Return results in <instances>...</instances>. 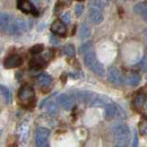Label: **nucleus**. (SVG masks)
<instances>
[{"label": "nucleus", "instance_id": "nucleus-1", "mask_svg": "<svg viewBox=\"0 0 147 147\" xmlns=\"http://www.w3.org/2000/svg\"><path fill=\"white\" fill-rule=\"evenodd\" d=\"M112 134L118 146H127L130 142V129L125 123H115L112 126Z\"/></svg>", "mask_w": 147, "mask_h": 147}, {"label": "nucleus", "instance_id": "nucleus-2", "mask_svg": "<svg viewBox=\"0 0 147 147\" xmlns=\"http://www.w3.org/2000/svg\"><path fill=\"white\" fill-rule=\"evenodd\" d=\"M31 27H32V22L31 20H26L24 18H15L11 22L9 33L11 35H18L23 32L28 31Z\"/></svg>", "mask_w": 147, "mask_h": 147}, {"label": "nucleus", "instance_id": "nucleus-3", "mask_svg": "<svg viewBox=\"0 0 147 147\" xmlns=\"http://www.w3.org/2000/svg\"><path fill=\"white\" fill-rule=\"evenodd\" d=\"M18 100L25 105H31L35 101V92L31 86H23L18 92Z\"/></svg>", "mask_w": 147, "mask_h": 147}, {"label": "nucleus", "instance_id": "nucleus-4", "mask_svg": "<svg viewBox=\"0 0 147 147\" xmlns=\"http://www.w3.org/2000/svg\"><path fill=\"white\" fill-rule=\"evenodd\" d=\"M49 137H50V130L44 127L37 128L35 132V144L37 146H49Z\"/></svg>", "mask_w": 147, "mask_h": 147}, {"label": "nucleus", "instance_id": "nucleus-5", "mask_svg": "<svg viewBox=\"0 0 147 147\" xmlns=\"http://www.w3.org/2000/svg\"><path fill=\"white\" fill-rule=\"evenodd\" d=\"M121 110L119 109L118 105L115 104H107L105 111H104V117L107 120H113L115 118H121Z\"/></svg>", "mask_w": 147, "mask_h": 147}, {"label": "nucleus", "instance_id": "nucleus-6", "mask_svg": "<svg viewBox=\"0 0 147 147\" xmlns=\"http://www.w3.org/2000/svg\"><path fill=\"white\" fill-rule=\"evenodd\" d=\"M23 63V58L18 55H11L7 57L3 61V66L7 69H11V68H17L19 66H22Z\"/></svg>", "mask_w": 147, "mask_h": 147}, {"label": "nucleus", "instance_id": "nucleus-7", "mask_svg": "<svg viewBox=\"0 0 147 147\" xmlns=\"http://www.w3.org/2000/svg\"><path fill=\"white\" fill-rule=\"evenodd\" d=\"M57 102L65 110H71L74 108V100L68 94H60L57 97Z\"/></svg>", "mask_w": 147, "mask_h": 147}, {"label": "nucleus", "instance_id": "nucleus-8", "mask_svg": "<svg viewBox=\"0 0 147 147\" xmlns=\"http://www.w3.org/2000/svg\"><path fill=\"white\" fill-rule=\"evenodd\" d=\"M11 22H13V18L8 13H1L0 14V31L2 33H9Z\"/></svg>", "mask_w": 147, "mask_h": 147}, {"label": "nucleus", "instance_id": "nucleus-9", "mask_svg": "<svg viewBox=\"0 0 147 147\" xmlns=\"http://www.w3.org/2000/svg\"><path fill=\"white\" fill-rule=\"evenodd\" d=\"M88 16H90L91 22L94 23V24H101L103 22V19H104L102 10L98 9V8H96V7H93V6H91V8H90Z\"/></svg>", "mask_w": 147, "mask_h": 147}, {"label": "nucleus", "instance_id": "nucleus-10", "mask_svg": "<svg viewBox=\"0 0 147 147\" xmlns=\"http://www.w3.org/2000/svg\"><path fill=\"white\" fill-rule=\"evenodd\" d=\"M51 32H52V33H55V34H57V35L65 36V35H66V33H67L66 24H65L62 20L55 19V22L52 23V25H51Z\"/></svg>", "mask_w": 147, "mask_h": 147}, {"label": "nucleus", "instance_id": "nucleus-11", "mask_svg": "<svg viewBox=\"0 0 147 147\" xmlns=\"http://www.w3.org/2000/svg\"><path fill=\"white\" fill-rule=\"evenodd\" d=\"M108 77H109V80H110L111 83H113V84H121L122 82H123V78H122V76H121V74L119 71V69L118 68H115V67H111L110 69H109V71H108Z\"/></svg>", "mask_w": 147, "mask_h": 147}, {"label": "nucleus", "instance_id": "nucleus-12", "mask_svg": "<svg viewBox=\"0 0 147 147\" xmlns=\"http://www.w3.org/2000/svg\"><path fill=\"white\" fill-rule=\"evenodd\" d=\"M17 7L20 11L25 13V14H31V13H36L34 6L32 2H30L28 0H17Z\"/></svg>", "mask_w": 147, "mask_h": 147}, {"label": "nucleus", "instance_id": "nucleus-13", "mask_svg": "<svg viewBox=\"0 0 147 147\" xmlns=\"http://www.w3.org/2000/svg\"><path fill=\"white\" fill-rule=\"evenodd\" d=\"M140 75L136 71H131L127 75L126 77V83L128 84L129 86H137L140 83Z\"/></svg>", "mask_w": 147, "mask_h": 147}, {"label": "nucleus", "instance_id": "nucleus-14", "mask_svg": "<svg viewBox=\"0 0 147 147\" xmlns=\"http://www.w3.org/2000/svg\"><path fill=\"white\" fill-rule=\"evenodd\" d=\"M36 80L42 87H48V86H50L51 83H52V78H51L48 74H44V73L40 74V75L37 76Z\"/></svg>", "mask_w": 147, "mask_h": 147}, {"label": "nucleus", "instance_id": "nucleus-15", "mask_svg": "<svg viewBox=\"0 0 147 147\" xmlns=\"http://www.w3.org/2000/svg\"><path fill=\"white\" fill-rule=\"evenodd\" d=\"M96 60H97L96 59V55H95V52L93 50H90V51L84 53V63L87 67H91Z\"/></svg>", "mask_w": 147, "mask_h": 147}, {"label": "nucleus", "instance_id": "nucleus-16", "mask_svg": "<svg viewBox=\"0 0 147 147\" xmlns=\"http://www.w3.org/2000/svg\"><path fill=\"white\" fill-rule=\"evenodd\" d=\"M90 68H91V70H92L93 73H95L96 75H98V76H101V77L105 76V69H104L103 65H102L100 61H97V60L93 63Z\"/></svg>", "mask_w": 147, "mask_h": 147}, {"label": "nucleus", "instance_id": "nucleus-17", "mask_svg": "<svg viewBox=\"0 0 147 147\" xmlns=\"http://www.w3.org/2000/svg\"><path fill=\"white\" fill-rule=\"evenodd\" d=\"M90 35H91V27L86 23H82L79 27V37L84 40V38H87Z\"/></svg>", "mask_w": 147, "mask_h": 147}, {"label": "nucleus", "instance_id": "nucleus-18", "mask_svg": "<svg viewBox=\"0 0 147 147\" xmlns=\"http://www.w3.org/2000/svg\"><path fill=\"white\" fill-rule=\"evenodd\" d=\"M90 105L92 108H102V107H105L107 105V101L103 97L95 96L94 98H92V101L90 102Z\"/></svg>", "mask_w": 147, "mask_h": 147}, {"label": "nucleus", "instance_id": "nucleus-19", "mask_svg": "<svg viewBox=\"0 0 147 147\" xmlns=\"http://www.w3.org/2000/svg\"><path fill=\"white\" fill-rule=\"evenodd\" d=\"M146 103V96L145 95H137L134 100V108L136 110H139L143 105H145Z\"/></svg>", "mask_w": 147, "mask_h": 147}, {"label": "nucleus", "instance_id": "nucleus-20", "mask_svg": "<svg viewBox=\"0 0 147 147\" xmlns=\"http://www.w3.org/2000/svg\"><path fill=\"white\" fill-rule=\"evenodd\" d=\"M0 91L2 93V95H3L5 100H6V102H7V103H10V101H11V93L9 91V88L6 87V86H3V85H1V86H0Z\"/></svg>", "mask_w": 147, "mask_h": 147}, {"label": "nucleus", "instance_id": "nucleus-21", "mask_svg": "<svg viewBox=\"0 0 147 147\" xmlns=\"http://www.w3.org/2000/svg\"><path fill=\"white\" fill-rule=\"evenodd\" d=\"M108 6V1L107 0H94L93 1V7H96L98 9H104Z\"/></svg>", "mask_w": 147, "mask_h": 147}, {"label": "nucleus", "instance_id": "nucleus-22", "mask_svg": "<svg viewBox=\"0 0 147 147\" xmlns=\"http://www.w3.org/2000/svg\"><path fill=\"white\" fill-rule=\"evenodd\" d=\"M63 52H65V55H68V57H74L75 53H76V50H75L74 45H71V44H67V45L63 48Z\"/></svg>", "mask_w": 147, "mask_h": 147}, {"label": "nucleus", "instance_id": "nucleus-23", "mask_svg": "<svg viewBox=\"0 0 147 147\" xmlns=\"http://www.w3.org/2000/svg\"><path fill=\"white\" fill-rule=\"evenodd\" d=\"M146 6H147V2H139V3H137V5L134 7V11H135L136 14L142 15V13H143L144 9L146 8Z\"/></svg>", "mask_w": 147, "mask_h": 147}, {"label": "nucleus", "instance_id": "nucleus-24", "mask_svg": "<svg viewBox=\"0 0 147 147\" xmlns=\"http://www.w3.org/2000/svg\"><path fill=\"white\" fill-rule=\"evenodd\" d=\"M32 67H34V68H41V67H43V66H45V62L43 61V59H32V61H31V63H30Z\"/></svg>", "mask_w": 147, "mask_h": 147}, {"label": "nucleus", "instance_id": "nucleus-25", "mask_svg": "<svg viewBox=\"0 0 147 147\" xmlns=\"http://www.w3.org/2000/svg\"><path fill=\"white\" fill-rule=\"evenodd\" d=\"M92 47H93L92 42H85V43L82 44V47L79 48V52H80V53H85V52L92 50Z\"/></svg>", "mask_w": 147, "mask_h": 147}, {"label": "nucleus", "instance_id": "nucleus-26", "mask_svg": "<svg viewBox=\"0 0 147 147\" xmlns=\"http://www.w3.org/2000/svg\"><path fill=\"white\" fill-rule=\"evenodd\" d=\"M27 131H28L27 125H23L22 128H20V136H22V139H23V140H25V139L27 138V135H28Z\"/></svg>", "mask_w": 147, "mask_h": 147}, {"label": "nucleus", "instance_id": "nucleus-27", "mask_svg": "<svg viewBox=\"0 0 147 147\" xmlns=\"http://www.w3.org/2000/svg\"><path fill=\"white\" fill-rule=\"evenodd\" d=\"M43 51V45L42 44H37V45H34L32 49H31V53L33 55H38L40 52Z\"/></svg>", "mask_w": 147, "mask_h": 147}, {"label": "nucleus", "instance_id": "nucleus-28", "mask_svg": "<svg viewBox=\"0 0 147 147\" xmlns=\"http://www.w3.org/2000/svg\"><path fill=\"white\" fill-rule=\"evenodd\" d=\"M47 110H48V112L49 113H57L58 112V107L55 105V103H52V102H50L49 104H48V107H47Z\"/></svg>", "mask_w": 147, "mask_h": 147}, {"label": "nucleus", "instance_id": "nucleus-29", "mask_svg": "<svg viewBox=\"0 0 147 147\" xmlns=\"http://www.w3.org/2000/svg\"><path fill=\"white\" fill-rule=\"evenodd\" d=\"M139 130H140V134L143 135H147V119L146 121H142L140 125H139Z\"/></svg>", "mask_w": 147, "mask_h": 147}, {"label": "nucleus", "instance_id": "nucleus-30", "mask_svg": "<svg viewBox=\"0 0 147 147\" xmlns=\"http://www.w3.org/2000/svg\"><path fill=\"white\" fill-rule=\"evenodd\" d=\"M61 19H62V22H63L65 24H69V23L71 22V16H70V13H69V11L65 13V14L61 16Z\"/></svg>", "mask_w": 147, "mask_h": 147}, {"label": "nucleus", "instance_id": "nucleus-31", "mask_svg": "<svg viewBox=\"0 0 147 147\" xmlns=\"http://www.w3.org/2000/svg\"><path fill=\"white\" fill-rule=\"evenodd\" d=\"M83 10H84V6L82 3L76 5V7H75V14H76V16H80L83 14Z\"/></svg>", "mask_w": 147, "mask_h": 147}, {"label": "nucleus", "instance_id": "nucleus-32", "mask_svg": "<svg viewBox=\"0 0 147 147\" xmlns=\"http://www.w3.org/2000/svg\"><path fill=\"white\" fill-rule=\"evenodd\" d=\"M51 43L52 44H55V45H59V43H60V41H59V38H57L55 36H51Z\"/></svg>", "mask_w": 147, "mask_h": 147}, {"label": "nucleus", "instance_id": "nucleus-33", "mask_svg": "<svg viewBox=\"0 0 147 147\" xmlns=\"http://www.w3.org/2000/svg\"><path fill=\"white\" fill-rule=\"evenodd\" d=\"M134 146H137L138 145V138H137V132L134 131V143H132Z\"/></svg>", "mask_w": 147, "mask_h": 147}, {"label": "nucleus", "instance_id": "nucleus-34", "mask_svg": "<svg viewBox=\"0 0 147 147\" xmlns=\"http://www.w3.org/2000/svg\"><path fill=\"white\" fill-rule=\"evenodd\" d=\"M142 16H143L144 20H145V22H147V6H146V8L144 9V11L142 13Z\"/></svg>", "mask_w": 147, "mask_h": 147}, {"label": "nucleus", "instance_id": "nucleus-35", "mask_svg": "<svg viewBox=\"0 0 147 147\" xmlns=\"http://www.w3.org/2000/svg\"><path fill=\"white\" fill-rule=\"evenodd\" d=\"M143 61H144V62H145V63H146V65H147V53H146V55H145V57H144V59H143Z\"/></svg>", "mask_w": 147, "mask_h": 147}, {"label": "nucleus", "instance_id": "nucleus-36", "mask_svg": "<svg viewBox=\"0 0 147 147\" xmlns=\"http://www.w3.org/2000/svg\"><path fill=\"white\" fill-rule=\"evenodd\" d=\"M65 2H67V3H69V2H71V0H63Z\"/></svg>", "mask_w": 147, "mask_h": 147}, {"label": "nucleus", "instance_id": "nucleus-37", "mask_svg": "<svg viewBox=\"0 0 147 147\" xmlns=\"http://www.w3.org/2000/svg\"><path fill=\"white\" fill-rule=\"evenodd\" d=\"M107 1H113V0H107Z\"/></svg>", "mask_w": 147, "mask_h": 147}, {"label": "nucleus", "instance_id": "nucleus-38", "mask_svg": "<svg viewBox=\"0 0 147 147\" xmlns=\"http://www.w3.org/2000/svg\"><path fill=\"white\" fill-rule=\"evenodd\" d=\"M146 32H147V31H146ZM146 37H147V33H146Z\"/></svg>", "mask_w": 147, "mask_h": 147}, {"label": "nucleus", "instance_id": "nucleus-39", "mask_svg": "<svg viewBox=\"0 0 147 147\" xmlns=\"http://www.w3.org/2000/svg\"><path fill=\"white\" fill-rule=\"evenodd\" d=\"M146 108H147V104H146Z\"/></svg>", "mask_w": 147, "mask_h": 147}]
</instances>
